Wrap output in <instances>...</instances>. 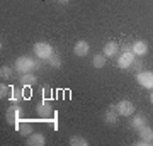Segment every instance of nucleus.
<instances>
[{"mask_svg": "<svg viewBox=\"0 0 153 146\" xmlns=\"http://www.w3.org/2000/svg\"><path fill=\"white\" fill-rule=\"evenodd\" d=\"M16 68L14 70L19 73V75H24V73H33L34 70H41L43 68V60H34L31 56H19L16 60Z\"/></svg>", "mask_w": 153, "mask_h": 146, "instance_id": "nucleus-1", "label": "nucleus"}, {"mask_svg": "<svg viewBox=\"0 0 153 146\" xmlns=\"http://www.w3.org/2000/svg\"><path fill=\"white\" fill-rule=\"evenodd\" d=\"M134 61H136V54L131 51V46H124L123 51L117 54V66H119L121 70L131 68Z\"/></svg>", "mask_w": 153, "mask_h": 146, "instance_id": "nucleus-2", "label": "nucleus"}, {"mask_svg": "<svg viewBox=\"0 0 153 146\" xmlns=\"http://www.w3.org/2000/svg\"><path fill=\"white\" fill-rule=\"evenodd\" d=\"M34 54L38 56L39 60H43L46 61L48 58H51L53 54H55V49H53V46L49 43H46V41H39V43L34 44V48H33Z\"/></svg>", "mask_w": 153, "mask_h": 146, "instance_id": "nucleus-3", "label": "nucleus"}, {"mask_svg": "<svg viewBox=\"0 0 153 146\" xmlns=\"http://www.w3.org/2000/svg\"><path fill=\"white\" fill-rule=\"evenodd\" d=\"M116 112L119 114V116H123V117H129V116H133L134 114V110H136V107H134V104L131 102V100H119V102L114 105Z\"/></svg>", "mask_w": 153, "mask_h": 146, "instance_id": "nucleus-4", "label": "nucleus"}, {"mask_svg": "<svg viewBox=\"0 0 153 146\" xmlns=\"http://www.w3.org/2000/svg\"><path fill=\"white\" fill-rule=\"evenodd\" d=\"M36 112H38V116L41 119H51L55 116V110H53V107H51V104H49L48 99H43L36 105Z\"/></svg>", "mask_w": 153, "mask_h": 146, "instance_id": "nucleus-5", "label": "nucleus"}, {"mask_svg": "<svg viewBox=\"0 0 153 146\" xmlns=\"http://www.w3.org/2000/svg\"><path fill=\"white\" fill-rule=\"evenodd\" d=\"M136 82L140 83V87L146 88V90H153V71L145 70V71H138Z\"/></svg>", "mask_w": 153, "mask_h": 146, "instance_id": "nucleus-6", "label": "nucleus"}, {"mask_svg": "<svg viewBox=\"0 0 153 146\" xmlns=\"http://www.w3.org/2000/svg\"><path fill=\"white\" fill-rule=\"evenodd\" d=\"M21 116H22V109L19 107V104H14L5 110V119L9 124H16L17 121L21 119Z\"/></svg>", "mask_w": 153, "mask_h": 146, "instance_id": "nucleus-7", "label": "nucleus"}, {"mask_svg": "<svg viewBox=\"0 0 153 146\" xmlns=\"http://www.w3.org/2000/svg\"><path fill=\"white\" fill-rule=\"evenodd\" d=\"M102 54L105 58H116L119 54V44L116 41H107L104 44V48H102Z\"/></svg>", "mask_w": 153, "mask_h": 146, "instance_id": "nucleus-8", "label": "nucleus"}, {"mask_svg": "<svg viewBox=\"0 0 153 146\" xmlns=\"http://www.w3.org/2000/svg\"><path fill=\"white\" fill-rule=\"evenodd\" d=\"M88 51H90V44H88L87 41H83V39L76 41L75 46H73V54H75V56H78V58H83V56H87Z\"/></svg>", "mask_w": 153, "mask_h": 146, "instance_id": "nucleus-9", "label": "nucleus"}, {"mask_svg": "<svg viewBox=\"0 0 153 146\" xmlns=\"http://www.w3.org/2000/svg\"><path fill=\"white\" fill-rule=\"evenodd\" d=\"M131 51L136 56H145V54L148 53V44L145 43V41H141V39H138V41H133V44H131Z\"/></svg>", "mask_w": 153, "mask_h": 146, "instance_id": "nucleus-10", "label": "nucleus"}, {"mask_svg": "<svg viewBox=\"0 0 153 146\" xmlns=\"http://www.w3.org/2000/svg\"><path fill=\"white\" fill-rule=\"evenodd\" d=\"M138 136H140V139L146 141V143H150V145H153V127L152 126L145 124L143 127H140L138 129Z\"/></svg>", "mask_w": 153, "mask_h": 146, "instance_id": "nucleus-11", "label": "nucleus"}, {"mask_svg": "<svg viewBox=\"0 0 153 146\" xmlns=\"http://www.w3.org/2000/svg\"><path fill=\"white\" fill-rule=\"evenodd\" d=\"M117 116H119V114L116 112L114 105H111V107H107L104 110V122L107 126H114L116 122H117Z\"/></svg>", "mask_w": 153, "mask_h": 146, "instance_id": "nucleus-12", "label": "nucleus"}, {"mask_svg": "<svg viewBox=\"0 0 153 146\" xmlns=\"http://www.w3.org/2000/svg\"><path fill=\"white\" fill-rule=\"evenodd\" d=\"M26 143H27L29 146H44L46 145V138H44V134H41V133H33L31 136H27Z\"/></svg>", "mask_w": 153, "mask_h": 146, "instance_id": "nucleus-13", "label": "nucleus"}, {"mask_svg": "<svg viewBox=\"0 0 153 146\" xmlns=\"http://www.w3.org/2000/svg\"><path fill=\"white\" fill-rule=\"evenodd\" d=\"M148 122V119L143 116V114H133L131 117V122H129V126H131V129L138 131L140 127H143V126Z\"/></svg>", "mask_w": 153, "mask_h": 146, "instance_id": "nucleus-14", "label": "nucleus"}, {"mask_svg": "<svg viewBox=\"0 0 153 146\" xmlns=\"http://www.w3.org/2000/svg\"><path fill=\"white\" fill-rule=\"evenodd\" d=\"M19 82H21L22 87H34L38 83V78L34 73H24V75L19 76Z\"/></svg>", "mask_w": 153, "mask_h": 146, "instance_id": "nucleus-15", "label": "nucleus"}, {"mask_svg": "<svg viewBox=\"0 0 153 146\" xmlns=\"http://www.w3.org/2000/svg\"><path fill=\"white\" fill-rule=\"evenodd\" d=\"M105 61H107V58H105L104 54L97 53V54H94V58H92V66L94 68H97V70H100V68H104L105 66Z\"/></svg>", "mask_w": 153, "mask_h": 146, "instance_id": "nucleus-16", "label": "nucleus"}, {"mask_svg": "<svg viewBox=\"0 0 153 146\" xmlns=\"http://www.w3.org/2000/svg\"><path fill=\"white\" fill-rule=\"evenodd\" d=\"M17 131H19L22 136H26V138H27V136H31V134L34 133V131H33V126L29 124V122H21V124L17 126Z\"/></svg>", "mask_w": 153, "mask_h": 146, "instance_id": "nucleus-17", "label": "nucleus"}, {"mask_svg": "<svg viewBox=\"0 0 153 146\" xmlns=\"http://www.w3.org/2000/svg\"><path fill=\"white\" fill-rule=\"evenodd\" d=\"M70 145L71 146H88V141L83 136H71L70 138Z\"/></svg>", "mask_w": 153, "mask_h": 146, "instance_id": "nucleus-18", "label": "nucleus"}, {"mask_svg": "<svg viewBox=\"0 0 153 146\" xmlns=\"http://www.w3.org/2000/svg\"><path fill=\"white\" fill-rule=\"evenodd\" d=\"M46 63H48L49 68H55V70H56V68H60V66H61V58L58 56V54H53L51 58L46 60Z\"/></svg>", "mask_w": 153, "mask_h": 146, "instance_id": "nucleus-19", "label": "nucleus"}, {"mask_svg": "<svg viewBox=\"0 0 153 146\" xmlns=\"http://www.w3.org/2000/svg\"><path fill=\"white\" fill-rule=\"evenodd\" d=\"M24 99H26V95L22 93V90H21V88H17V90H12V95H10L12 104H19V102H22Z\"/></svg>", "mask_w": 153, "mask_h": 146, "instance_id": "nucleus-20", "label": "nucleus"}, {"mask_svg": "<svg viewBox=\"0 0 153 146\" xmlns=\"http://www.w3.org/2000/svg\"><path fill=\"white\" fill-rule=\"evenodd\" d=\"M10 93H12V88L7 85H0V99H10Z\"/></svg>", "mask_w": 153, "mask_h": 146, "instance_id": "nucleus-21", "label": "nucleus"}, {"mask_svg": "<svg viewBox=\"0 0 153 146\" xmlns=\"http://www.w3.org/2000/svg\"><path fill=\"white\" fill-rule=\"evenodd\" d=\"M12 75H14V71H12V68L10 66H2V68H0V76H2V78H12Z\"/></svg>", "mask_w": 153, "mask_h": 146, "instance_id": "nucleus-22", "label": "nucleus"}, {"mask_svg": "<svg viewBox=\"0 0 153 146\" xmlns=\"http://www.w3.org/2000/svg\"><path fill=\"white\" fill-rule=\"evenodd\" d=\"M51 97V88L49 87H43V99H49Z\"/></svg>", "mask_w": 153, "mask_h": 146, "instance_id": "nucleus-23", "label": "nucleus"}, {"mask_svg": "<svg viewBox=\"0 0 153 146\" xmlns=\"http://www.w3.org/2000/svg\"><path fill=\"white\" fill-rule=\"evenodd\" d=\"M56 4H60V5H66L68 4V0H55Z\"/></svg>", "mask_w": 153, "mask_h": 146, "instance_id": "nucleus-24", "label": "nucleus"}, {"mask_svg": "<svg viewBox=\"0 0 153 146\" xmlns=\"http://www.w3.org/2000/svg\"><path fill=\"white\" fill-rule=\"evenodd\" d=\"M150 102L153 104V90H152V93H150Z\"/></svg>", "mask_w": 153, "mask_h": 146, "instance_id": "nucleus-25", "label": "nucleus"}]
</instances>
